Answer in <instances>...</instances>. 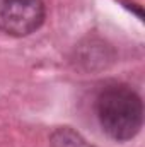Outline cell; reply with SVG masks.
<instances>
[{"mask_svg": "<svg viewBox=\"0 0 145 147\" xmlns=\"http://www.w3.org/2000/svg\"><path fill=\"white\" fill-rule=\"evenodd\" d=\"M96 115L109 137L123 142L140 132L144 123V103L130 86L109 84L96 99Z\"/></svg>", "mask_w": 145, "mask_h": 147, "instance_id": "1", "label": "cell"}, {"mask_svg": "<svg viewBox=\"0 0 145 147\" xmlns=\"http://www.w3.org/2000/svg\"><path fill=\"white\" fill-rule=\"evenodd\" d=\"M51 147H94L89 144L79 132H75L70 127H60L56 128L50 137Z\"/></svg>", "mask_w": 145, "mask_h": 147, "instance_id": "3", "label": "cell"}, {"mask_svg": "<svg viewBox=\"0 0 145 147\" xmlns=\"http://www.w3.org/2000/svg\"><path fill=\"white\" fill-rule=\"evenodd\" d=\"M43 0H0V31L15 38L29 36L44 22Z\"/></svg>", "mask_w": 145, "mask_h": 147, "instance_id": "2", "label": "cell"}]
</instances>
